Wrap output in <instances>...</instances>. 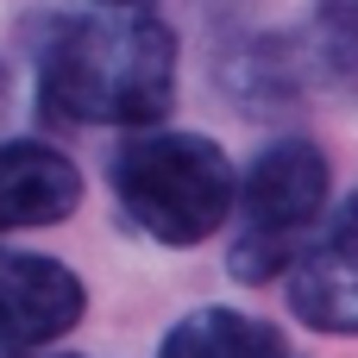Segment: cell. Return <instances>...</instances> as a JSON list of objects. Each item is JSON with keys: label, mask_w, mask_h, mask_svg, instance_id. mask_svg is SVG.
I'll use <instances>...</instances> for the list:
<instances>
[{"label": "cell", "mask_w": 358, "mask_h": 358, "mask_svg": "<svg viewBox=\"0 0 358 358\" xmlns=\"http://www.w3.org/2000/svg\"><path fill=\"white\" fill-rule=\"evenodd\" d=\"M82 201V170L38 145V138H6L0 145V233L13 227H57Z\"/></svg>", "instance_id": "6"}, {"label": "cell", "mask_w": 358, "mask_h": 358, "mask_svg": "<svg viewBox=\"0 0 358 358\" xmlns=\"http://www.w3.org/2000/svg\"><path fill=\"white\" fill-rule=\"evenodd\" d=\"M289 308L321 334H358V195L340 201L327 239L296 264Z\"/></svg>", "instance_id": "5"}, {"label": "cell", "mask_w": 358, "mask_h": 358, "mask_svg": "<svg viewBox=\"0 0 358 358\" xmlns=\"http://www.w3.org/2000/svg\"><path fill=\"white\" fill-rule=\"evenodd\" d=\"M107 6H120V0H107Z\"/></svg>", "instance_id": "9"}, {"label": "cell", "mask_w": 358, "mask_h": 358, "mask_svg": "<svg viewBox=\"0 0 358 358\" xmlns=\"http://www.w3.org/2000/svg\"><path fill=\"white\" fill-rule=\"evenodd\" d=\"M321 44L334 69L358 82V0H321Z\"/></svg>", "instance_id": "8"}, {"label": "cell", "mask_w": 358, "mask_h": 358, "mask_svg": "<svg viewBox=\"0 0 358 358\" xmlns=\"http://www.w3.org/2000/svg\"><path fill=\"white\" fill-rule=\"evenodd\" d=\"M88 308V289L69 264L38 258V252H0V346L6 352H38L63 340Z\"/></svg>", "instance_id": "4"}, {"label": "cell", "mask_w": 358, "mask_h": 358, "mask_svg": "<svg viewBox=\"0 0 358 358\" xmlns=\"http://www.w3.org/2000/svg\"><path fill=\"white\" fill-rule=\"evenodd\" d=\"M321 208H327V157L308 138L271 145L245 176V233L233 239V277L264 283L271 271H283L296 233Z\"/></svg>", "instance_id": "3"}, {"label": "cell", "mask_w": 358, "mask_h": 358, "mask_svg": "<svg viewBox=\"0 0 358 358\" xmlns=\"http://www.w3.org/2000/svg\"><path fill=\"white\" fill-rule=\"evenodd\" d=\"M113 195L126 220L157 245H201L227 227L233 170L201 132H145L113 157Z\"/></svg>", "instance_id": "2"}, {"label": "cell", "mask_w": 358, "mask_h": 358, "mask_svg": "<svg viewBox=\"0 0 358 358\" xmlns=\"http://www.w3.org/2000/svg\"><path fill=\"white\" fill-rule=\"evenodd\" d=\"M157 358H296L289 340L258 321V315H239V308H195L189 321H176L164 334Z\"/></svg>", "instance_id": "7"}, {"label": "cell", "mask_w": 358, "mask_h": 358, "mask_svg": "<svg viewBox=\"0 0 358 358\" xmlns=\"http://www.w3.org/2000/svg\"><path fill=\"white\" fill-rule=\"evenodd\" d=\"M176 101V38L170 25L120 0V13L69 19L38 69V113L63 126H151Z\"/></svg>", "instance_id": "1"}]
</instances>
